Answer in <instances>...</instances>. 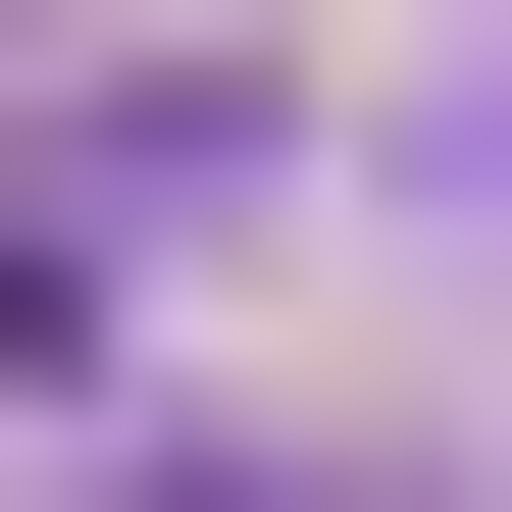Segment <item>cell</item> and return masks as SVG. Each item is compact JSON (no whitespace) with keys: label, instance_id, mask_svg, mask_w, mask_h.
Wrapping results in <instances>:
<instances>
[{"label":"cell","instance_id":"obj_1","mask_svg":"<svg viewBox=\"0 0 512 512\" xmlns=\"http://www.w3.org/2000/svg\"><path fill=\"white\" fill-rule=\"evenodd\" d=\"M154 512H461V461H154Z\"/></svg>","mask_w":512,"mask_h":512}]
</instances>
